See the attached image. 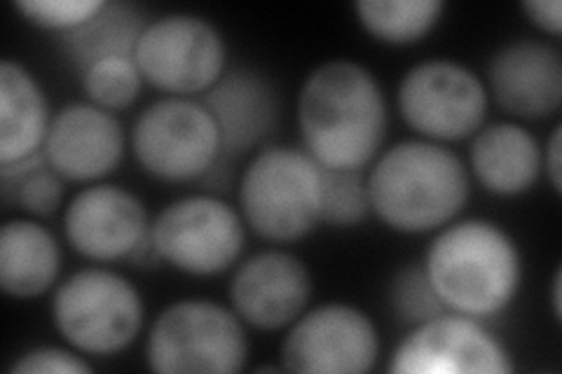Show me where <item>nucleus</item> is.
<instances>
[{"instance_id":"obj_27","label":"nucleus","mask_w":562,"mask_h":374,"mask_svg":"<svg viewBox=\"0 0 562 374\" xmlns=\"http://www.w3.org/2000/svg\"><path fill=\"white\" fill-rule=\"evenodd\" d=\"M105 0H16L14 10L33 26L70 33L97 16Z\"/></svg>"},{"instance_id":"obj_8","label":"nucleus","mask_w":562,"mask_h":374,"mask_svg":"<svg viewBox=\"0 0 562 374\" xmlns=\"http://www.w3.org/2000/svg\"><path fill=\"white\" fill-rule=\"evenodd\" d=\"M134 61L148 84L169 97L206 94L227 64L223 33L204 16L162 14L140 31Z\"/></svg>"},{"instance_id":"obj_2","label":"nucleus","mask_w":562,"mask_h":374,"mask_svg":"<svg viewBox=\"0 0 562 374\" xmlns=\"http://www.w3.org/2000/svg\"><path fill=\"white\" fill-rule=\"evenodd\" d=\"M371 211L401 235L438 231L460 216L471 181L464 162L443 144L401 140L375 157L366 173Z\"/></svg>"},{"instance_id":"obj_10","label":"nucleus","mask_w":562,"mask_h":374,"mask_svg":"<svg viewBox=\"0 0 562 374\" xmlns=\"http://www.w3.org/2000/svg\"><path fill=\"white\" fill-rule=\"evenodd\" d=\"M403 122L425 140L452 144L476 134L487 115V87L452 59H429L406 70L396 92Z\"/></svg>"},{"instance_id":"obj_29","label":"nucleus","mask_w":562,"mask_h":374,"mask_svg":"<svg viewBox=\"0 0 562 374\" xmlns=\"http://www.w3.org/2000/svg\"><path fill=\"white\" fill-rule=\"evenodd\" d=\"M520 10L527 14V20L532 22L543 33L560 35L562 33V3L560 0H527L520 5Z\"/></svg>"},{"instance_id":"obj_17","label":"nucleus","mask_w":562,"mask_h":374,"mask_svg":"<svg viewBox=\"0 0 562 374\" xmlns=\"http://www.w3.org/2000/svg\"><path fill=\"white\" fill-rule=\"evenodd\" d=\"M202 103L216 122L225 159L254 150L272 132L279 111L272 82L254 68L225 70Z\"/></svg>"},{"instance_id":"obj_13","label":"nucleus","mask_w":562,"mask_h":374,"mask_svg":"<svg viewBox=\"0 0 562 374\" xmlns=\"http://www.w3.org/2000/svg\"><path fill=\"white\" fill-rule=\"evenodd\" d=\"M148 211L134 192L94 183L80 190L64 211V235L87 260L115 262L130 258L148 237Z\"/></svg>"},{"instance_id":"obj_20","label":"nucleus","mask_w":562,"mask_h":374,"mask_svg":"<svg viewBox=\"0 0 562 374\" xmlns=\"http://www.w3.org/2000/svg\"><path fill=\"white\" fill-rule=\"evenodd\" d=\"M61 272L57 237L31 218L8 220L0 229V288L10 297L31 299L55 286Z\"/></svg>"},{"instance_id":"obj_22","label":"nucleus","mask_w":562,"mask_h":374,"mask_svg":"<svg viewBox=\"0 0 562 374\" xmlns=\"http://www.w3.org/2000/svg\"><path fill=\"white\" fill-rule=\"evenodd\" d=\"M441 0H359L355 12L373 41L384 45H413L441 22Z\"/></svg>"},{"instance_id":"obj_26","label":"nucleus","mask_w":562,"mask_h":374,"mask_svg":"<svg viewBox=\"0 0 562 374\" xmlns=\"http://www.w3.org/2000/svg\"><path fill=\"white\" fill-rule=\"evenodd\" d=\"M390 302L396 316L408 326L425 324V320L448 311L431 288L429 276L422 264H408L396 272L392 279Z\"/></svg>"},{"instance_id":"obj_7","label":"nucleus","mask_w":562,"mask_h":374,"mask_svg":"<svg viewBox=\"0 0 562 374\" xmlns=\"http://www.w3.org/2000/svg\"><path fill=\"white\" fill-rule=\"evenodd\" d=\"M132 150L138 167L165 183L202 181L223 157L221 134L202 101L165 97L134 122Z\"/></svg>"},{"instance_id":"obj_11","label":"nucleus","mask_w":562,"mask_h":374,"mask_svg":"<svg viewBox=\"0 0 562 374\" xmlns=\"http://www.w3.org/2000/svg\"><path fill=\"white\" fill-rule=\"evenodd\" d=\"M380 355V335L366 311L345 302L307 309L289 326L281 367L301 374H363Z\"/></svg>"},{"instance_id":"obj_15","label":"nucleus","mask_w":562,"mask_h":374,"mask_svg":"<svg viewBox=\"0 0 562 374\" xmlns=\"http://www.w3.org/2000/svg\"><path fill=\"white\" fill-rule=\"evenodd\" d=\"M43 152L64 181L97 183L125 157V129L111 111L76 101L52 117Z\"/></svg>"},{"instance_id":"obj_19","label":"nucleus","mask_w":562,"mask_h":374,"mask_svg":"<svg viewBox=\"0 0 562 374\" xmlns=\"http://www.w3.org/2000/svg\"><path fill=\"white\" fill-rule=\"evenodd\" d=\"M52 115L43 84L14 61L0 64V167L41 152Z\"/></svg>"},{"instance_id":"obj_9","label":"nucleus","mask_w":562,"mask_h":374,"mask_svg":"<svg viewBox=\"0 0 562 374\" xmlns=\"http://www.w3.org/2000/svg\"><path fill=\"white\" fill-rule=\"evenodd\" d=\"M162 262L190 276H218L239 260L246 229L241 213L216 194H190L167 204L150 223Z\"/></svg>"},{"instance_id":"obj_23","label":"nucleus","mask_w":562,"mask_h":374,"mask_svg":"<svg viewBox=\"0 0 562 374\" xmlns=\"http://www.w3.org/2000/svg\"><path fill=\"white\" fill-rule=\"evenodd\" d=\"M0 183L5 204L20 206L35 218L52 216L64 200V178L47 165L43 150L0 167Z\"/></svg>"},{"instance_id":"obj_14","label":"nucleus","mask_w":562,"mask_h":374,"mask_svg":"<svg viewBox=\"0 0 562 374\" xmlns=\"http://www.w3.org/2000/svg\"><path fill=\"white\" fill-rule=\"evenodd\" d=\"M312 299L307 264L289 251H260L246 258L231 281V305L244 326L284 330L301 318Z\"/></svg>"},{"instance_id":"obj_18","label":"nucleus","mask_w":562,"mask_h":374,"mask_svg":"<svg viewBox=\"0 0 562 374\" xmlns=\"http://www.w3.org/2000/svg\"><path fill=\"white\" fill-rule=\"evenodd\" d=\"M471 171L497 197H518L539 181L541 146L518 122H495L473 134Z\"/></svg>"},{"instance_id":"obj_28","label":"nucleus","mask_w":562,"mask_h":374,"mask_svg":"<svg viewBox=\"0 0 562 374\" xmlns=\"http://www.w3.org/2000/svg\"><path fill=\"white\" fill-rule=\"evenodd\" d=\"M92 365L70 347H33L16 355L10 365V374H87Z\"/></svg>"},{"instance_id":"obj_30","label":"nucleus","mask_w":562,"mask_h":374,"mask_svg":"<svg viewBox=\"0 0 562 374\" xmlns=\"http://www.w3.org/2000/svg\"><path fill=\"white\" fill-rule=\"evenodd\" d=\"M560 152H562V124H555L549 140L547 150H541V169L547 171L551 188L560 194L562 190V165H560Z\"/></svg>"},{"instance_id":"obj_1","label":"nucleus","mask_w":562,"mask_h":374,"mask_svg":"<svg viewBox=\"0 0 562 374\" xmlns=\"http://www.w3.org/2000/svg\"><path fill=\"white\" fill-rule=\"evenodd\" d=\"M386 122L380 80L357 61L316 66L297 94L303 146L326 169H366L380 155Z\"/></svg>"},{"instance_id":"obj_12","label":"nucleus","mask_w":562,"mask_h":374,"mask_svg":"<svg viewBox=\"0 0 562 374\" xmlns=\"http://www.w3.org/2000/svg\"><path fill=\"white\" fill-rule=\"evenodd\" d=\"M512 353L481 318L443 311L413 326L390 355L396 374H512Z\"/></svg>"},{"instance_id":"obj_16","label":"nucleus","mask_w":562,"mask_h":374,"mask_svg":"<svg viewBox=\"0 0 562 374\" xmlns=\"http://www.w3.org/2000/svg\"><path fill=\"white\" fill-rule=\"evenodd\" d=\"M490 94L506 113L543 120L562 103L560 49L543 41H514L499 47L487 64Z\"/></svg>"},{"instance_id":"obj_3","label":"nucleus","mask_w":562,"mask_h":374,"mask_svg":"<svg viewBox=\"0 0 562 374\" xmlns=\"http://www.w3.org/2000/svg\"><path fill=\"white\" fill-rule=\"evenodd\" d=\"M422 267L446 309L473 318L508 309L522 283V256L514 237L483 218L452 220L438 229Z\"/></svg>"},{"instance_id":"obj_24","label":"nucleus","mask_w":562,"mask_h":374,"mask_svg":"<svg viewBox=\"0 0 562 374\" xmlns=\"http://www.w3.org/2000/svg\"><path fill=\"white\" fill-rule=\"evenodd\" d=\"M144 76L134 59L113 57L82 70V89L90 103L103 111H125L138 99Z\"/></svg>"},{"instance_id":"obj_5","label":"nucleus","mask_w":562,"mask_h":374,"mask_svg":"<svg viewBox=\"0 0 562 374\" xmlns=\"http://www.w3.org/2000/svg\"><path fill=\"white\" fill-rule=\"evenodd\" d=\"M249 359L241 318L218 302L188 297L165 307L148 330L146 363L162 374H235Z\"/></svg>"},{"instance_id":"obj_4","label":"nucleus","mask_w":562,"mask_h":374,"mask_svg":"<svg viewBox=\"0 0 562 374\" xmlns=\"http://www.w3.org/2000/svg\"><path fill=\"white\" fill-rule=\"evenodd\" d=\"M322 165L301 148L268 146L246 165L239 181V211L258 237L291 243L322 225Z\"/></svg>"},{"instance_id":"obj_21","label":"nucleus","mask_w":562,"mask_h":374,"mask_svg":"<svg viewBox=\"0 0 562 374\" xmlns=\"http://www.w3.org/2000/svg\"><path fill=\"white\" fill-rule=\"evenodd\" d=\"M146 20L134 5L109 3L80 29L64 35V47L68 59L82 70L97 61L127 57L134 59V49L140 31L146 29Z\"/></svg>"},{"instance_id":"obj_6","label":"nucleus","mask_w":562,"mask_h":374,"mask_svg":"<svg viewBox=\"0 0 562 374\" xmlns=\"http://www.w3.org/2000/svg\"><path fill=\"white\" fill-rule=\"evenodd\" d=\"M144 297L134 283L105 267H85L52 295V320L66 340L87 355L125 351L144 328Z\"/></svg>"},{"instance_id":"obj_25","label":"nucleus","mask_w":562,"mask_h":374,"mask_svg":"<svg viewBox=\"0 0 562 374\" xmlns=\"http://www.w3.org/2000/svg\"><path fill=\"white\" fill-rule=\"evenodd\" d=\"M324 173V202H322V223L333 227H355L366 220L371 213V200H368L366 173L355 169H326Z\"/></svg>"},{"instance_id":"obj_31","label":"nucleus","mask_w":562,"mask_h":374,"mask_svg":"<svg viewBox=\"0 0 562 374\" xmlns=\"http://www.w3.org/2000/svg\"><path fill=\"white\" fill-rule=\"evenodd\" d=\"M560 286H562V270L558 267L553 274V291H551V305H553V316L560 320L562 316V299H560Z\"/></svg>"}]
</instances>
